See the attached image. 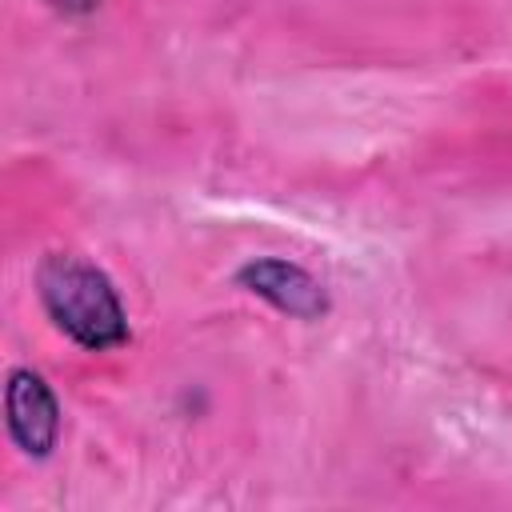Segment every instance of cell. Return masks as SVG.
<instances>
[{
    "mask_svg": "<svg viewBox=\"0 0 512 512\" xmlns=\"http://www.w3.org/2000/svg\"><path fill=\"white\" fill-rule=\"evenodd\" d=\"M36 296L52 328L84 352H112L132 340L112 276L76 252H48L36 264Z\"/></svg>",
    "mask_w": 512,
    "mask_h": 512,
    "instance_id": "6da1fadb",
    "label": "cell"
},
{
    "mask_svg": "<svg viewBox=\"0 0 512 512\" xmlns=\"http://www.w3.org/2000/svg\"><path fill=\"white\" fill-rule=\"evenodd\" d=\"M4 424L28 460H48L60 444V400L36 368H12L4 384Z\"/></svg>",
    "mask_w": 512,
    "mask_h": 512,
    "instance_id": "3957f363",
    "label": "cell"
},
{
    "mask_svg": "<svg viewBox=\"0 0 512 512\" xmlns=\"http://www.w3.org/2000/svg\"><path fill=\"white\" fill-rule=\"evenodd\" d=\"M232 280L248 296L264 300L268 308H276L280 316L300 320V324H316L332 312V296L320 284V276H312L304 264L284 260V256H252L236 268Z\"/></svg>",
    "mask_w": 512,
    "mask_h": 512,
    "instance_id": "7a4b0ae2",
    "label": "cell"
},
{
    "mask_svg": "<svg viewBox=\"0 0 512 512\" xmlns=\"http://www.w3.org/2000/svg\"><path fill=\"white\" fill-rule=\"evenodd\" d=\"M52 12H60V16H92L104 0H44Z\"/></svg>",
    "mask_w": 512,
    "mask_h": 512,
    "instance_id": "277c9868",
    "label": "cell"
}]
</instances>
